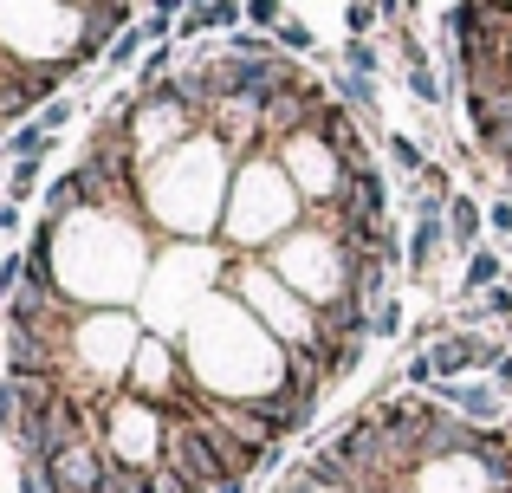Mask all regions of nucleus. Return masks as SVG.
Returning <instances> with one entry per match:
<instances>
[{"label": "nucleus", "instance_id": "20", "mask_svg": "<svg viewBox=\"0 0 512 493\" xmlns=\"http://www.w3.org/2000/svg\"><path fill=\"white\" fill-rule=\"evenodd\" d=\"M72 117H78V104H72V98H52V104H39V124H46L52 137H59V130L72 124Z\"/></svg>", "mask_w": 512, "mask_h": 493}, {"label": "nucleus", "instance_id": "10", "mask_svg": "<svg viewBox=\"0 0 512 493\" xmlns=\"http://www.w3.org/2000/svg\"><path fill=\"white\" fill-rule=\"evenodd\" d=\"M143 46H150L143 26H124V33L104 46V72H130V65H143Z\"/></svg>", "mask_w": 512, "mask_h": 493}, {"label": "nucleus", "instance_id": "13", "mask_svg": "<svg viewBox=\"0 0 512 493\" xmlns=\"http://www.w3.org/2000/svg\"><path fill=\"white\" fill-rule=\"evenodd\" d=\"M344 72H363V78H376L383 72V52H376V39H344Z\"/></svg>", "mask_w": 512, "mask_h": 493}, {"label": "nucleus", "instance_id": "12", "mask_svg": "<svg viewBox=\"0 0 512 493\" xmlns=\"http://www.w3.org/2000/svg\"><path fill=\"white\" fill-rule=\"evenodd\" d=\"M383 26V0H344V33L350 39H370Z\"/></svg>", "mask_w": 512, "mask_h": 493}, {"label": "nucleus", "instance_id": "16", "mask_svg": "<svg viewBox=\"0 0 512 493\" xmlns=\"http://www.w3.org/2000/svg\"><path fill=\"white\" fill-rule=\"evenodd\" d=\"M247 26L253 33H279L286 26V0H247Z\"/></svg>", "mask_w": 512, "mask_h": 493}, {"label": "nucleus", "instance_id": "17", "mask_svg": "<svg viewBox=\"0 0 512 493\" xmlns=\"http://www.w3.org/2000/svg\"><path fill=\"white\" fill-rule=\"evenodd\" d=\"M279 52H312V59H318V39H312V26H305V20H292V13H286V26H279Z\"/></svg>", "mask_w": 512, "mask_h": 493}, {"label": "nucleus", "instance_id": "6", "mask_svg": "<svg viewBox=\"0 0 512 493\" xmlns=\"http://www.w3.org/2000/svg\"><path fill=\"white\" fill-rule=\"evenodd\" d=\"M480 228H487V208L467 202V195H454V202H448V241L461 247V253H474L480 247Z\"/></svg>", "mask_w": 512, "mask_h": 493}, {"label": "nucleus", "instance_id": "19", "mask_svg": "<svg viewBox=\"0 0 512 493\" xmlns=\"http://www.w3.org/2000/svg\"><path fill=\"white\" fill-rule=\"evenodd\" d=\"M20 493H52V474H46V461L20 455Z\"/></svg>", "mask_w": 512, "mask_h": 493}, {"label": "nucleus", "instance_id": "18", "mask_svg": "<svg viewBox=\"0 0 512 493\" xmlns=\"http://www.w3.org/2000/svg\"><path fill=\"white\" fill-rule=\"evenodd\" d=\"M402 383H409V390H435V364H428V351H409V364H402Z\"/></svg>", "mask_w": 512, "mask_h": 493}, {"label": "nucleus", "instance_id": "24", "mask_svg": "<svg viewBox=\"0 0 512 493\" xmlns=\"http://www.w3.org/2000/svg\"><path fill=\"white\" fill-rule=\"evenodd\" d=\"M506 344H512V325H506Z\"/></svg>", "mask_w": 512, "mask_h": 493}, {"label": "nucleus", "instance_id": "23", "mask_svg": "<svg viewBox=\"0 0 512 493\" xmlns=\"http://www.w3.org/2000/svg\"><path fill=\"white\" fill-rule=\"evenodd\" d=\"M26 228V215H20V202H0V234H20Z\"/></svg>", "mask_w": 512, "mask_h": 493}, {"label": "nucleus", "instance_id": "1", "mask_svg": "<svg viewBox=\"0 0 512 493\" xmlns=\"http://www.w3.org/2000/svg\"><path fill=\"white\" fill-rule=\"evenodd\" d=\"M448 202H441V195H422V202H415V228H409V247H402V266H409L415 279H428L435 260H441V247H454L448 241Z\"/></svg>", "mask_w": 512, "mask_h": 493}, {"label": "nucleus", "instance_id": "3", "mask_svg": "<svg viewBox=\"0 0 512 493\" xmlns=\"http://www.w3.org/2000/svg\"><path fill=\"white\" fill-rule=\"evenodd\" d=\"M435 403L454 409L461 422H474V429H487V422H500V383H493V377H474V383H435Z\"/></svg>", "mask_w": 512, "mask_h": 493}, {"label": "nucleus", "instance_id": "22", "mask_svg": "<svg viewBox=\"0 0 512 493\" xmlns=\"http://www.w3.org/2000/svg\"><path fill=\"white\" fill-rule=\"evenodd\" d=\"M487 228L500 234V241H512V202H487Z\"/></svg>", "mask_w": 512, "mask_h": 493}, {"label": "nucleus", "instance_id": "14", "mask_svg": "<svg viewBox=\"0 0 512 493\" xmlns=\"http://www.w3.org/2000/svg\"><path fill=\"white\" fill-rule=\"evenodd\" d=\"M402 331H409V325H402V299H396V292L376 299L370 305V338H402Z\"/></svg>", "mask_w": 512, "mask_h": 493}, {"label": "nucleus", "instance_id": "9", "mask_svg": "<svg viewBox=\"0 0 512 493\" xmlns=\"http://www.w3.org/2000/svg\"><path fill=\"white\" fill-rule=\"evenodd\" d=\"M46 150H52V130L39 124V117H33V124H20V130H7V156H13V163H33V156L46 163Z\"/></svg>", "mask_w": 512, "mask_h": 493}, {"label": "nucleus", "instance_id": "4", "mask_svg": "<svg viewBox=\"0 0 512 493\" xmlns=\"http://www.w3.org/2000/svg\"><path fill=\"white\" fill-rule=\"evenodd\" d=\"M396 52H402V85H409V98L428 104V111H441L454 91H448V78H441V65L428 59V46H415V33H402Z\"/></svg>", "mask_w": 512, "mask_h": 493}, {"label": "nucleus", "instance_id": "2", "mask_svg": "<svg viewBox=\"0 0 512 493\" xmlns=\"http://www.w3.org/2000/svg\"><path fill=\"white\" fill-rule=\"evenodd\" d=\"M428 364H435V383H461L467 370L493 364V344H480L474 331H441V338L428 344Z\"/></svg>", "mask_w": 512, "mask_h": 493}, {"label": "nucleus", "instance_id": "21", "mask_svg": "<svg viewBox=\"0 0 512 493\" xmlns=\"http://www.w3.org/2000/svg\"><path fill=\"white\" fill-rule=\"evenodd\" d=\"M487 377L500 383V390H512V344H493V364H487Z\"/></svg>", "mask_w": 512, "mask_h": 493}, {"label": "nucleus", "instance_id": "8", "mask_svg": "<svg viewBox=\"0 0 512 493\" xmlns=\"http://www.w3.org/2000/svg\"><path fill=\"white\" fill-rule=\"evenodd\" d=\"M506 279V260L500 253H487V247H474L467 253V279H461V299H480V292H493Z\"/></svg>", "mask_w": 512, "mask_h": 493}, {"label": "nucleus", "instance_id": "11", "mask_svg": "<svg viewBox=\"0 0 512 493\" xmlns=\"http://www.w3.org/2000/svg\"><path fill=\"white\" fill-rule=\"evenodd\" d=\"M389 156H396L402 176L422 182V169H428V143H422V137H409V130H389Z\"/></svg>", "mask_w": 512, "mask_h": 493}, {"label": "nucleus", "instance_id": "5", "mask_svg": "<svg viewBox=\"0 0 512 493\" xmlns=\"http://www.w3.org/2000/svg\"><path fill=\"white\" fill-rule=\"evenodd\" d=\"M130 377H137V390H143V396L169 390V383H175V364H169V344L143 338V344H137V364H130Z\"/></svg>", "mask_w": 512, "mask_h": 493}, {"label": "nucleus", "instance_id": "7", "mask_svg": "<svg viewBox=\"0 0 512 493\" xmlns=\"http://www.w3.org/2000/svg\"><path fill=\"white\" fill-rule=\"evenodd\" d=\"M331 98L350 104L357 117H376V78H363V72H344V65H331Z\"/></svg>", "mask_w": 512, "mask_h": 493}, {"label": "nucleus", "instance_id": "25", "mask_svg": "<svg viewBox=\"0 0 512 493\" xmlns=\"http://www.w3.org/2000/svg\"><path fill=\"white\" fill-rule=\"evenodd\" d=\"M506 260H512V241H506Z\"/></svg>", "mask_w": 512, "mask_h": 493}, {"label": "nucleus", "instance_id": "15", "mask_svg": "<svg viewBox=\"0 0 512 493\" xmlns=\"http://www.w3.org/2000/svg\"><path fill=\"white\" fill-rule=\"evenodd\" d=\"M39 169H46L39 156H33V163H13V176H7V202H33V195H39Z\"/></svg>", "mask_w": 512, "mask_h": 493}]
</instances>
